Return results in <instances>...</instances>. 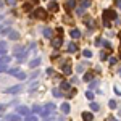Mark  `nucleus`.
Wrapping results in <instances>:
<instances>
[{
  "label": "nucleus",
  "instance_id": "nucleus-1",
  "mask_svg": "<svg viewBox=\"0 0 121 121\" xmlns=\"http://www.w3.org/2000/svg\"><path fill=\"white\" fill-rule=\"evenodd\" d=\"M110 19H116V13L113 10H105V13H103V24H105V28H110Z\"/></svg>",
  "mask_w": 121,
  "mask_h": 121
},
{
  "label": "nucleus",
  "instance_id": "nucleus-2",
  "mask_svg": "<svg viewBox=\"0 0 121 121\" xmlns=\"http://www.w3.org/2000/svg\"><path fill=\"white\" fill-rule=\"evenodd\" d=\"M32 16H34V18H39V19H45L47 18V11L44 8H37L36 11H32Z\"/></svg>",
  "mask_w": 121,
  "mask_h": 121
},
{
  "label": "nucleus",
  "instance_id": "nucleus-3",
  "mask_svg": "<svg viewBox=\"0 0 121 121\" xmlns=\"http://www.w3.org/2000/svg\"><path fill=\"white\" fill-rule=\"evenodd\" d=\"M10 61H11V56H8L7 53L2 55L0 56V68H7V65H8Z\"/></svg>",
  "mask_w": 121,
  "mask_h": 121
},
{
  "label": "nucleus",
  "instance_id": "nucleus-4",
  "mask_svg": "<svg viewBox=\"0 0 121 121\" xmlns=\"http://www.w3.org/2000/svg\"><path fill=\"white\" fill-rule=\"evenodd\" d=\"M19 91H23V87H21V86H13V87H8L5 92H7V94H18Z\"/></svg>",
  "mask_w": 121,
  "mask_h": 121
},
{
  "label": "nucleus",
  "instance_id": "nucleus-5",
  "mask_svg": "<svg viewBox=\"0 0 121 121\" xmlns=\"http://www.w3.org/2000/svg\"><path fill=\"white\" fill-rule=\"evenodd\" d=\"M18 113L21 116H28V115H31V110L26 108V107H18Z\"/></svg>",
  "mask_w": 121,
  "mask_h": 121
},
{
  "label": "nucleus",
  "instance_id": "nucleus-6",
  "mask_svg": "<svg viewBox=\"0 0 121 121\" xmlns=\"http://www.w3.org/2000/svg\"><path fill=\"white\" fill-rule=\"evenodd\" d=\"M61 44H63V40H61V36H60V37H53V39H52V45L55 47V48L61 47Z\"/></svg>",
  "mask_w": 121,
  "mask_h": 121
},
{
  "label": "nucleus",
  "instance_id": "nucleus-7",
  "mask_svg": "<svg viewBox=\"0 0 121 121\" xmlns=\"http://www.w3.org/2000/svg\"><path fill=\"white\" fill-rule=\"evenodd\" d=\"M7 36H8V39H11V40H18L19 39V32L18 31H10Z\"/></svg>",
  "mask_w": 121,
  "mask_h": 121
},
{
  "label": "nucleus",
  "instance_id": "nucleus-8",
  "mask_svg": "<svg viewBox=\"0 0 121 121\" xmlns=\"http://www.w3.org/2000/svg\"><path fill=\"white\" fill-rule=\"evenodd\" d=\"M69 36H71V37L73 39H79L81 37V31H79V29H71V31H69Z\"/></svg>",
  "mask_w": 121,
  "mask_h": 121
},
{
  "label": "nucleus",
  "instance_id": "nucleus-9",
  "mask_svg": "<svg viewBox=\"0 0 121 121\" xmlns=\"http://www.w3.org/2000/svg\"><path fill=\"white\" fill-rule=\"evenodd\" d=\"M76 7V0H66V10L71 11V10Z\"/></svg>",
  "mask_w": 121,
  "mask_h": 121
},
{
  "label": "nucleus",
  "instance_id": "nucleus-10",
  "mask_svg": "<svg viewBox=\"0 0 121 121\" xmlns=\"http://www.w3.org/2000/svg\"><path fill=\"white\" fill-rule=\"evenodd\" d=\"M82 120H84V121H92V120H94V115H92L91 112H87V113L84 112V113H82Z\"/></svg>",
  "mask_w": 121,
  "mask_h": 121
},
{
  "label": "nucleus",
  "instance_id": "nucleus-11",
  "mask_svg": "<svg viewBox=\"0 0 121 121\" xmlns=\"http://www.w3.org/2000/svg\"><path fill=\"white\" fill-rule=\"evenodd\" d=\"M76 50H78V45L73 44V42H69V44H68V52H69V53H74Z\"/></svg>",
  "mask_w": 121,
  "mask_h": 121
},
{
  "label": "nucleus",
  "instance_id": "nucleus-12",
  "mask_svg": "<svg viewBox=\"0 0 121 121\" xmlns=\"http://www.w3.org/2000/svg\"><path fill=\"white\" fill-rule=\"evenodd\" d=\"M7 121H21V116H18V115H8Z\"/></svg>",
  "mask_w": 121,
  "mask_h": 121
},
{
  "label": "nucleus",
  "instance_id": "nucleus-13",
  "mask_svg": "<svg viewBox=\"0 0 121 121\" xmlns=\"http://www.w3.org/2000/svg\"><path fill=\"white\" fill-rule=\"evenodd\" d=\"M39 63H40V58H36V60H31V61H29V66H31V68H37Z\"/></svg>",
  "mask_w": 121,
  "mask_h": 121
},
{
  "label": "nucleus",
  "instance_id": "nucleus-14",
  "mask_svg": "<svg viewBox=\"0 0 121 121\" xmlns=\"http://www.w3.org/2000/svg\"><path fill=\"white\" fill-rule=\"evenodd\" d=\"M69 110H71V108H69V103H61V112L65 113V115H68Z\"/></svg>",
  "mask_w": 121,
  "mask_h": 121
},
{
  "label": "nucleus",
  "instance_id": "nucleus-15",
  "mask_svg": "<svg viewBox=\"0 0 121 121\" xmlns=\"http://www.w3.org/2000/svg\"><path fill=\"white\" fill-rule=\"evenodd\" d=\"M47 8L50 10V11H56V8H58V5H56V2H50Z\"/></svg>",
  "mask_w": 121,
  "mask_h": 121
},
{
  "label": "nucleus",
  "instance_id": "nucleus-16",
  "mask_svg": "<svg viewBox=\"0 0 121 121\" xmlns=\"http://www.w3.org/2000/svg\"><path fill=\"white\" fill-rule=\"evenodd\" d=\"M63 73H65V74H69V73H71V66H69V63L63 65Z\"/></svg>",
  "mask_w": 121,
  "mask_h": 121
},
{
  "label": "nucleus",
  "instance_id": "nucleus-17",
  "mask_svg": "<svg viewBox=\"0 0 121 121\" xmlns=\"http://www.w3.org/2000/svg\"><path fill=\"white\" fill-rule=\"evenodd\" d=\"M7 71H8L10 74H13V76H16L19 73V68H11V69H7Z\"/></svg>",
  "mask_w": 121,
  "mask_h": 121
},
{
  "label": "nucleus",
  "instance_id": "nucleus-18",
  "mask_svg": "<svg viewBox=\"0 0 121 121\" xmlns=\"http://www.w3.org/2000/svg\"><path fill=\"white\" fill-rule=\"evenodd\" d=\"M92 78H94L92 73H86V74H84V81H87V82H89V81H92Z\"/></svg>",
  "mask_w": 121,
  "mask_h": 121
},
{
  "label": "nucleus",
  "instance_id": "nucleus-19",
  "mask_svg": "<svg viewBox=\"0 0 121 121\" xmlns=\"http://www.w3.org/2000/svg\"><path fill=\"white\" fill-rule=\"evenodd\" d=\"M44 36H45V37H52V29L45 28V29H44Z\"/></svg>",
  "mask_w": 121,
  "mask_h": 121
},
{
  "label": "nucleus",
  "instance_id": "nucleus-20",
  "mask_svg": "<svg viewBox=\"0 0 121 121\" xmlns=\"http://www.w3.org/2000/svg\"><path fill=\"white\" fill-rule=\"evenodd\" d=\"M16 78H18L19 81H23V79H26V73H23V71H19L18 74H16Z\"/></svg>",
  "mask_w": 121,
  "mask_h": 121
},
{
  "label": "nucleus",
  "instance_id": "nucleus-21",
  "mask_svg": "<svg viewBox=\"0 0 121 121\" xmlns=\"http://www.w3.org/2000/svg\"><path fill=\"white\" fill-rule=\"evenodd\" d=\"M40 112H42V107H39V105L32 107V113H40Z\"/></svg>",
  "mask_w": 121,
  "mask_h": 121
},
{
  "label": "nucleus",
  "instance_id": "nucleus-22",
  "mask_svg": "<svg viewBox=\"0 0 121 121\" xmlns=\"http://www.w3.org/2000/svg\"><path fill=\"white\" fill-rule=\"evenodd\" d=\"M108 107H110L112 110H115V108L118 107V105H116V100H110V102H108Z\"/></svg>",
  "mask_w": 121,
  "mask_h": 121
},
{
  "label": "nucleus",
  "instance_id": "nucleus-23",
  "mask_svg": "<svg viewBox=\"0 0 121 121\" xmlns=\"http://www.w3.org/2000/svg\"><path fill=\"white\" fill-rule=\"evenodd\" d=\"M60 87H61L63 91H68V89H69V84H68V82H65V81H63V82L60 84Z\"/></svg>",
  "mask_w": 121,
  "mask_h": 121
},
{
  "label": "nucleus",
  "instance_id": "nucleus-24",
  "mask_svg": "<svg viewBox=\"0 0 121 121\" xmlns=\"http://www.w3.org/2000/svg\"><path fill=\"white\" fill-rule=\"evenodd\" d=\"M24 118H26V121H37V116H32V115H28Z\"/></svg>",
  "mask_w": 121,
  "mask_h": 121
},
{
  "label": "nucleus",
  "instance_id": "nucleus-25",
  "mask_svg": "<svg viewBox=\"0 0 121 121\" xmlns=\"http://www.w3.org/2000/svg\"><path fill=\"white\" fill-rule=\"evenodd\" d=\"M91 108H92L94 112H97V110H99V108H100V107H99V103H95V102H92V103H91Z\"/></svg>",
  "mask_w": 121,
  "mask_h": 121
},
{
  "label": "nucleus",
  "instance_id": "nucleus-26",
  "mask_svg": "<svg viewBox=\"0 0 121 121\" xmlns=\"http://www.w3.org/2000/svg\"><path fill=\"white\" fill-rule=\"evenodd\" d=\"M82 55H84V56H87V58H91V56H92V52H91V50H84Z\"/></svg>",
  "mask_w": 121,
  "mask_h": 121
},
{
  "label": "nucleus",
  "instance_id": "nucleus-27",
  "mask_svg": "<svg viewBox=\"0 0 121 121\" xmlns=\"http://www.w3.org/2000/svg\"><path fill=\"white\" fill-rule=\"evenodd\" d=\"M86 97H87L89 100H92L94 99V92H86Z\"/></svg>",
  "mask_w": 121,
  "mask_h": 121
},
{
  "label": "nucleus",
  "instance_id": "nucleus-28",
  "mask_svg": "<svg viewBox=\"0 0 121 121\" xmlns=\"http://www.w3.org/2000/svg\"><path fill=\"white\" fill-rule=\"evenodd\" d=\"M81 5H82V8H86V7H89L91 3H89V0H82V3H81Z\"/></svg>",
  "mask_w": 121,
  "mask_h": 121
},
{
  "label": "nucleus",
  "instance_id": "nucleus-29",
  "mask_svg": "<svg viewBox=\"0 0 121 121\" xmlns=\"http://www.w3.org/2000/svg\"><path fill=\"white\" fill-rule=\"evenodd\" d=\"M5 47H7V44L2 40V42H0V50H5Z\"/></svg>",
  "mask_w": 121,
  "mask_h": 121
},
{
  "label": "nucleus",
  "instance_id": "nucleus-30",
  "mask_svg": "<svg viewBox=\"0 0 121 121\" xmlns=\"http://www.w3.org/2000/svg\"><path fill=\"white\" fill-rule=\"evenodd\" d=\"M76 69L81 73V71H84V66H82V65H78V66H76Z\"/></svg>",
  "mask_w": 121,
  "mask_h": 121
},
{
  "label": "nucleus",
  "instance_id": "nucleus-31",
  "mask_svg": "<svg viewBox=\"0 0 121 121\" xmlns=\"http://www.w3.org/2000/svg\"><path fill=\"white\" fill-rule=\"evenodd\" d=\"M53 95H55V97H60V95H61V94L58 92V89H53Z\"/></svg>",
  "mask_w": 121,
  "mask_h": 121
},
{
  "label": "nucleus",
  "instance_id": "nucleus-32",
  "mask_svg": "<svg viewBox=\"0 0 121 121\" xmlns=\"http://www.w3.org/2000/svg\"><path fill=\"white\" fill-rule=\"evenodd\" d=\"M7 3H8V5H11V7H13V5H15V3H16V0H7Z\"/></svg>",
  "mask_w": 121,
  "mask_h": 121
},
{
  "label": "nucleus",
  "instance_id": "nucleus-33",
  "mask_svg": "<svg viewBox=\"0 0 121 121\" xmlns=\"http://www.w3.org/2000/svg\"><path fill=\"white\" fill-rule=\"evenodd\" d=\"M115 3H116V7H120V8H121V0H116Z\"/></svg>",
  "mask_w": 121,
  "mask_h": 121
},
{
  "label": "nucleus",
  "instance_id": "nucleus-34",
  "mask_svg": "<svg viewBox=\"0 0 121 121\" xmlns=\"http://www.w3.org/2000/svg\"><path fill=\"white\" fill-rule=\"evenodd\" d=\"M3 110H5V107H3V105H0V113L3 112Z\"/></svg>",
  "mask_w": 121,
  "mask_h": 121
},
{
  "label": "nucleus",
  "instance_id": "nucleus-35",
  "mask_svg": "<svg viewBox=\"0 0 121 121\" xmlns=\"http://www.w3.org/2000/svg\"><path fill=\"white\" fill-rule=\"evenodd\" d=\"M2 55H5V50H0V56Z\"/></svg>",
  "mask_w": 121,
  "mask_h": 121
},
{
  "label": "nucleus",
  "instance_id": "nucleus-36",
  "mask_svg": "<svg viewBox=\"0 0 121 121\" xmlns=\"http://www.w3.org/2000/svg\"><path fill=\"white\" fill-rule=\"evenodd\" d=\"M31 2H32V3H39V0H31Z\"/></svg>",
  "mask_w": 121,
  "mask_h": 121
},
{
  "label": "nucleus",
  "instance_id": "nucleus-37",
  "mask_svg": "<svg viewBox=\"0 0 121 121\" xmlns=\"http://www.w3.org/2000/svg\"><path fill=\"white\" fill-rule=\"evenodd\" d=\"M0 7H2V3H0Z\"/></svg>",
  "mask_w": 121,
  "mask_h": 121
}]
</instances>
